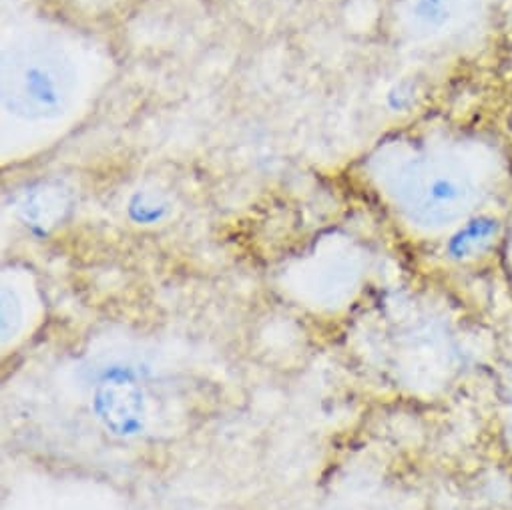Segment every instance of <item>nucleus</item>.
<instances>
[{
    "label": "nucleus",
    "instance_id": "nucleus-1",
    "mask_svg": "<svg viewBox=\"0 0 512 510\" xmlns=\"http://www.w3.org/2000/svg\"><path fill=\"white\" fill-rule=\"evenodd\" d=\"M366 175L392 213L424 237H450L512 207V143L496 127L396 135L374 149Z\"/></svg>",
    "mask_w": 512,
    "mask_h": 510
},
{
    "label": "nucleus",
    "instance_id": "nucleus-2",
    "mask_svg": "<svg viewBox=\"0 0 512 510\" xmlns=\"http://www.w3.org/2000/svg\"><path fill=\"white\" fill-rule=\"evenodd\" d=\"M79 93V67L57 41L29 37L5 51V111L29 123L67 115Z\"/></svg>",
    "mask_w": 512,
    "mask_h": 510
},
{
    "label": "nucleus",
    "instance_id": "nucleus-3",
    "mask_svg": "<svg viewBox=\"0 0 512 510\" xmlns=\"http://www.w3.org/2000/svg\"><path fill=\"white\" fill-rule=\"evenodd\" d=\"M506 0H396L394 27L416 51L470 53L498 29Z\"/></svg>",
    "mask_w": 512,
    "mask_h": 510
},
{
    "label": "nucleus",
    "instance_id": "nucleus-4",
    "mask_svg": "<svg viewBox=\"0 0 512 510\" xmlns=\"http://www.w3.org/2000/svg\"><path fill=\"white\" fill-rule=\"evenodd\" d=\"M67 195L61 189L39 187L21 201V211L35 225H53L67 209Z\"/></svg>",
    "mask_w": 512,
    "mask_h": 510
},
{
    "label": "nucleus",
    "instance_id": "nucleus-5",
    "mask_svg": "<svg viewBox=\"0 0 512 510\" xmlns=\"http://www.w3.org/2000/svg\"><path fill=\"white\" fill-rule=\"evenodd\" d=\"M500 260L502 266L508 274V280L512 282V207L506 219V229H504V237H502V247H500Z\"/></svg>",
    "mask_w": 512,
    "mask_h": 510
}]
</instances>
